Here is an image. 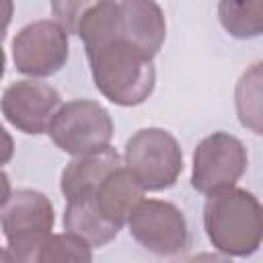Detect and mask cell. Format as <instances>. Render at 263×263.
Here are the masks:
<instances>
[{"label": "cell", "mask_w": 263, "mask_h": 263, "mask_svg": "<svg viewBox=\"0 0 263 263\" xmlns=\"http://www.w3.org/2000/svg\"><path fill=\"white\" fill-rule=\"evenodd\" d=\"M115 0H107L84 14L78 37L86 45L97 88L117 105L146 101L154 86L152 58L115 33Z\"/></svg>", "instance_id": "cell-1"}, {"label": "cell", "mask_w": 263, "mask_h": 263, "mask_svg": "<svg viewBox=\"0 0 263 263\" xmlns=\"http://www.w3.org/2000/svg\"><path fill=\"white\" fill-rule=\"evenodd\" d=\"M205 230L210 240L228 255L253 253L261 240L259 201L242 189L212 191L205 203Z\"/></svg>", "instance_id": "cell-2"}, {"label": "cell", "mask_w": 263, "mask_h": 263, "mask_svg": "<svg viewBox=\"0 0 263 263\" xmlns=\"http://www.w3.org/2000/svg\"><path fill=\"white\" fill-rule=\"evenodd\" d=\"M0 224L8 240L12 259L37 261L41 247L47 242L53 226V210L45 195L21 189L6 199Z\"/></svg>", "instance_id": "cell-3"}, {"label": "cell", "mask_w": 263, "mask_h": 263, "mask_svg": "<svg viewBox=\"0 0 263 263\" xmlns=\"http://www.w3.org/2000/svg\"><path fill=\"white\" fill-rule=\"evenodd\" d=\"M125 164L144 191L175 185L183 171V154L177 140L164 129H140L125 146Z\"/></svg>", "instance_id": "cell-4"}, {"label": "cell", "mask_w": 263, "mask_h": 263, "mask_svg": "<svg viewBox=\"0 0 263 263\" xmlns=\"http://www.w3.org/2000/svg\"><path fill=\"white\" fill-rule=\"evenodd\" d=\"M47 134L64 152L80 156L109 146L113 123L99 103L78 99L60 105Z\"/></svg>", "instance_id": "cell-5"}, {"label": "cell", "mask_w": 263, "mask_h": 263, "mask_svg": "<svg viewBox=\"0 0 263 263\" xmlns=\"http://www.w3.org/2000/svg\"><path fill=\"white\" fill-rule=\"evenodd\" d=\"M247 166L242 144L224 132L208 136L193 152L191 183L197 191L212 193L222 187H232Z\"/></svg>", "instance_id": "cell-6"}, {"label": "cell", "mask_w": 263, "mask_h": 263, "mask_svg": "<svg viewBox=\"0 0 263 263\" xmlns=\"http://www.w3.org/2000/svg\"><path fill=\"white\" fill-rule=\"evenodd\" d=\"M14 64L23 74H55L68 58V37L60 23L37 21L27 25L12 43Z\"/></svg>", "instance_id": "cell-7"}, {"label": "cell", "mask_w": 263, "mask_h": 263, "mask_svg": "<svg viewBox=\"0 0 263 263\" xmlns=\"http://www.w3.org/2000/svg\"><path fill=\"white\" fill-rule=\"evenodd\" d=\"M129 228L138 242L158 255H173L187 240L183 214L166 201H140L129 214Z\"/></svg>", "instance_id": "cell-8"}, {"label": "cell", "mask_w": 263, "mask_h": 263, "mask_svg": "<svg viewBox=\"0 0 263 263\" xmlns=\"http://www.w3.org/2000/svg\"><path fill=\"white\" fill-rule=\"evenodd\" d=\"M60 105L58 90L37 80H21L10 84L0 101L6 119L25 134L47 132Z\"/></svg>", "instance_id": "cell-9"}, {"label": "cell", "mask_w": 263, "mask_h": 263, "mask_svg": "<svg viewBox=\"0 0 263 263\" xmlns=\"http://www.w3.org/2000/svg\"><path fill=\"white\" fill-rule=\"evenodd\" d=\"M115 33L152 58L166 35L160 6L154 0H121L115 10Z\"/></svg>", "instance_id": "cell-10"}, {"label": "cell", "mask_w": 263, "mask_h": 263, "mask_svg": "<svg viewBox=\"0 0 263 263\" xmlns=\"http://www.w3.org/2000/svg\"><path fill=\"white\" fill-rule=\"evenodd\" d=\"M144 187L129 173V168H113L92 191V203L101 218L117 228L129 218L132 210L142 201Z\"/></svg>", "instance_id": "cell-11"}, {"label": "cell", "mask_w": 263, "mask_h": 263, "mask_svg": "<svg viewBox=\"0 0 263 263\" xmlns=\"http://www.w3.org/2000/svg\"><path fill=\"white\" fill-rule=\"evenodd\" d=\"M119 164V154L109 146L88 154H80L62 173V193L66 195V199H72L80 193L95 191L97 185Z\"/></svg>", "instance_id": "cell-12"}, {"label": "cell", "mask_w": 263, "mask_h": 263, "mask_svg": "<svg viewBox=\"0 0 263 263\" xmlns=\"http://www.w3.org/2000/svg\"><path fill=\"white\" fill-rule=\"evenodd\" d=\"M64 226L70 234L82 238L88 247H101L109 242L119 228L105 222L92 203V191L80 193L68 199V208L64 214Z\"/></svg>", "instance_id": "cell-13"}, {"label": "cell", "mask_w": 263, "mask_h": 263, "mask_svg": "<svg viewBox=\"0 0 263 263\" xmlns=\"http://www.w3.org/2000/svg\"><path fill=\"white\" fill-rule=\"evenodd\" d=\"M218 14L224 29L234 37L245 39L261 33V0H220Z\"/></svg>", "instance_id": "cell-14"}, {"label": "cell", "mask_w": 263, "mask_h": 263, "mask_svg": "<svg viewBox=\"0 0 263 263\" xmlns=\"http://www.w3.org/2000/svg\"><path fill=\"white\" fill-rule=\"evenodd\" d=\"M107 0H51V10L66 33H78V25L88 10Z\"/></svg>", "instance_id": "cell-15"}, {"label": "cell", "mask_w": 263, "mask_h": 263, "mask_svg": "<svg viewBox=\"0 0 263 263\" xmlns=\"http://www.w3.org/2000/svg\"><path fill=\"white\" fill-rule=\"evenodd\" d=\"M12 150H14V146H12V138H10V136L4 132V127L0 125V166L6 164V162L10 160Z\"/></svg>", "instance_id": "cell-16"}, {"label": "cell", "mask_w": 263, "mask_h": 263, "mask_svg": "<svg viewBox=\"0 0 263 263\" xmlns=\"http://www.w3.org/2000/svg\"><path fill=\"white\" fill-rule=\"evenodd\" d=\"M10 16H12V0H0V41L6 33Z\"/></svg>", "instance_id": "cell-17"}, {"label": "cell", "mask_w": 263, "mask_h": 263, "mask_svg": "<svg viewBox=\"0 0 263 263\" xmlns=\"http://www.w3.org/2000/svg\"><path fill=\"white\" fill-rule=\"evenodd\" d=\"M10 197V185H8V177L0 171V208L6 203V199Z\"/></svg>", "instance_id": "cell-18"}, {"label": "cell", "mask_w": 263, "mask_h": 263, "mask_svg": "<svg viewBox=\"0 0 263 263\" xmlns=\"http://www.w3.org/2000/svg\"><path fill=\"white\" fill-rule=\"evenodd\" d=\"M4 72V53H2V47H0V76Z\"/></svg>", "instance_id": "cell-19"}]
</instances>
